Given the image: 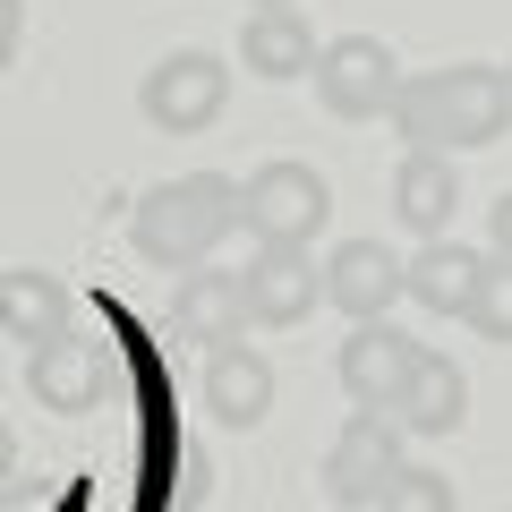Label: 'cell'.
Returning <instances> with one entry per match:
<instances>
[{
  "instance_id": "d6986e66",
  "label": "cell",
  "mask_w": 512,
  "mask_h": 512,
  "mask_svg": "<svg viewBox=\"0 0 512 512\" xmlns=\"http://www.w3.org/2000/svg\"><path fill=\"white\" fill-rule=\"evenodd\" d=\"M461 316L478 325V342H512V265H487Z\"/></svg>"
},
{
  "instance_id": "5b68a950",
  "label": "cell",
  "mask_w": 512,
  "mask_h": 512,
  "mask_svg": "<svg viewBox=\"0 0 512 512\" xmlns=\"http://www.w3.org/2000/svg\"><path fill=\"white\" fill-rule=\"evenodd\" d=\"M239 316L248 325H308L316 308H325V274H316L308 248H282V239H256V256L239 265Z\"/></svg>"
},
{
  "instance_id": "52a82bcc",
  "label": "cell",
  "mask_w": 512,
  "mask_h": 512,
  "mask_svg": "<svg viewBox=\"0 0 512 512\" xmlns=\"http://www.w3.org/2000/svg\"><path fill=\"white\" fill-rule=\"evenodd\" d=\"M402 427L393 419H376V410H359V419L333 436V453H325V495H333V512H376V495H384V478L402 470Z\"/></svg>"
},
{
  "instance_id": "7402d4cb",
  "label": "cell",
  "mask_w": 512,
  "mask_h": 512,
  "mask_svg": "<svg viewBox=\"0 0 512 512\" xmlns=\"http://www.w3.org/2000/svg\"><path fill=\"white\" fill-rule=\"evenodd\" d=\"M248 9H291V0H248Z\"/></svg>"
},
{
  "instance_id": "5bb4252c",
  "label": "cell",
  "mask_w": 512,
  "mask_h": 512,
  "mask_svg": "<svg viewBox=\"0 0 512 512\" xmlns=\"http://www.w3.org/2000/svg\"><path fill=\"white\" fill-rule=\"evenodd\" d=\"M393 214L410 222V239H444L461 214V171L453 154H402V171H393Z\"/></svg>"
},
{
  "instance_id": "8992f818",
  "label": "cell",
  "mask_w": 512,
  "mask_h": 512,
  "mask_svg": "<svg viewBox=\"0 0 512 512\" xmlns=\"http://www.w3.org/2000/svg\"><path fill=\"white\" fill-rule=\"evenodd\" d=\"M222 103H231V69H222L214 52H171V60H154L146 86H137V111H146L163 137H197V128H214Z\"/></svg>"
},
{
  "instance_id": "7c38bea8",
  "label": "cell",
  "mask_w": 512,
  "mask_h": 512,
  "mask_svg": "<svg viewBox=\"0 0 512 512\" xmlns=\"http://www.w3.org/2000/svg\"><path fill=\"white\" fill-rule=\"evenodd\" d=\"M461 410H470V384H461V367L436 359V350H419V367L402 376V393H393V410H384V419L410 427V436H453Z\"/></svg>"
},
{
  "instance_id": "ffe728a7",
  "label": "cell",
  "mask_w": 512,
  "mask_h": 512,
  "mask_svg": "<svg viewBox=\"0 0 512 512\" xmlns=\"http://www.w3.org/2000/svg\"><path fill=\"white\" fill-rule=\"evenodd\" d=\"M18 35H26V0H0V69L18 60Z\"/></svg>"
},
{
  "instance_id": "4fadbf2b",
  "label": "cell",
  "mask_w": 512,
  "mask_h": 512,
  "mask_svg": "<svg viewBox=\"0 0 512 512\" xmlns=\"http://www.w3.org/2000/svg\"><path fill=\"white\" fill-rule=\"evenodd\" d=\"M478 274H487V256L461 248V239H419V256H402V291L427 316H461L470 291H478Z\"/></svg>"
},
{
  "instance_id": "9c48e42d",
  "label": "cell",
  "mask_w": 512,
  "mask_h": 512,
  "mask_svg": "<svg viewBox=\"0 0 512 512\" xmlns=\"http://www.w3.org/2000/svg\"><path fill=\"white\" fill-rule=\"evenodd\" d=\"M410 367H419V342H410V333H393V325L376 316V325H359V333L342 342V393H350L359 410H376V419H384Z\"/></svg>"
},
{
  "instance_id": "ba28073f",
  "label": "cell",
  "mask_w": 512,
  "mask_h": 512,
  "mask_svg": "<svg viewBox=\"0 0 512 512\" xmlns=\"http://www.w3.org/2000/svg\"><path fill=\"white\" fill-rule=\"evenodd\" d=\"M316 274H325V299L342 316H359V325H376V316L402 299V256L384 248V239H342Z\"/></svg>"
},
{
  "instance_id": "2e32d148",
  "label": "cell",
  "mask_w": 512,
  "mask_h": 512,
  "mask_svg": "<svg viewBox=\"0 0 512 512\" xmlns=\"http://www.w3.org/2000/svg\"><path fill=\"white\" fill-rule=\"evenodd\" d=\"M316 60V35L299 9H248V26H239V69H256L265 86H291V77H308Z\"/></svg>"
},
{
  "instance_id": "3957f363",
  "label": "cell",
  "mask_w": 512,
  "mask_h": 512,
  "mask_svg": "<svg viewBox=\"0 0 512 512\" xmlns=\"http://www.w3.org/2000/svg\"><path fill=\"white\" fill-rule=\"evenodd\" d=\"M325 222H333V188H325L316 163H291V154H282V163H265V171L239 180V231L282 239V248H308Z\"/></svg>"
},
{
  "instance_id": "603a6c76",
  "label": "cell",
  "mask_w": 512,
  "mask_h": 512,
  "mask_svg": "<svg viewBox=\"0 0 512 512\" xmlns=\"http://www.w3.org/2000/svg\"><path fill=\"white\" fill-rule=\"evenodd\" d=\"M504 86H512V69H504Z\"/></svg>"
},
{
  "instance_id": "8fae6325",
  "label": "cell",
  "mask_w": 512,
  "mask_h": 512,
  "mask_svg": "<svg viewBox=\"0 0 512 512\" xmlns=\"http://www.w3.org/2000/svg\"><path fill=\"white\" fill-rule=\"evenodd\" d=\"M171 333H180L188 350H222L248 333V316H239V282L231 274H205V265H188L180 291H171Z\"/></svg>"
},
{
  "instance_id": "9a60e30c",
  "label": "cell",
  "mask_w": 512,
  "mask_h": 512,
  "mask_svg": "<svg viewBox=\"0 0 512 512\" xmlns=\"http://www.w3.org/2000/svg\"><path fill=\"white\" fill-rule=\"evenodd\" d=\"M35 402L43 410H94L103 402V350L77 325H60L52 342H35Z\"/></svg>"
},
{
  "instance_id": "e0dca14e",
  "label": "cell",
  "mask_w": 512,
  "mask_h": 512,
  "mask_svg": "<svg viewBox=\"0 0 512 512\" xmlns=\"http://www.w3.org/2000/svg\"><path fill=\"white\" fill-rule=\"evenodd\" d=\"M0 316L18 325V342H52L69 325V291L52 274H0Z\"/></svg>"
},
{
  "instance_id": "7a4b0ae2",
  "label": "cell",
  "mask_w": 512,
  "mask_h": 512,
  "mask_svg": "<svg viewBox=\"0 0 512 512\" xmlns=\"http://www.w3.org/2000/svg\"><path fill=\"white\" fill-rule=\"evenodd\" d=\"M231 231H239V180H222V171L163 180V188H146V197H137V214H128L137 256H146V265H163V274L205 265Z\"/></svg>"
},
{
  "instance_id": "30bf717a",
  "label": "cell",
  "mask_w": 512,
  "mask_h": 512,
  "mask_svg": "<svg viewBox=\"0 0 512 512\" xmlns=\"http://www.w3.org/2000/svg\"><path fill=\"white\" fill-rule=\"evenodd\" d=\"M205 410H214L222 427H256L265 410H274V359L248 350V342L205 350Z\"/></svg>"
},
{
  "instance_id": "6da1fadb",
  "label": "cell",
  "mask_w": 512,
  "mask_h": 512,
  "mask_svg": "<svg viewBox=\"0 0 512 512\" xmlns=\"http://www.w3.org/2000/svg\"><path fill=\"white\" fill-rule=\"evenodd\" d=\"M393 128L410 137V154H478L512 128V86H504V69H478V60L402 77Z\"/></svg>"
},
{
  "instance_id": "ac0fdd59",
  "label": "cell",
  "mask_w": 512,
  "mask_h": 512,
  "mask_svg": "<svg viewBox=\"0 0 512 512\" xmlns=\"http://www.w3.org/2000/svg\"><path fill=\"white\" fill-rule=\"evenodd\" d=\"M376 512H461V504H453V478H444V470H419V461H402V470L384 478Z\"/></svg>"
},
{
  "instance_id": "277c9868",
  "label": "cell",
  "mask_w": 512,
  "mask_h": 512,
  "mask_svg": "<svg viewBox=\"0 0 512 512\" xmlns=\"http://www.w3.org/2000/svg\"><path fill=\"white\" fill-rule=\"evenodd\" d=\"M308 86L333 120H384L393 94H402V60H393L384 35H342V43H316Z\"/></svg>"
},
{
  "instance_id": "44dd1931",
  "label": "cell",
  "mask_w": 512,
  "mask_h": 512,
  "mask_svg": "<svg viewBox=\"0 0 512 512\" xmlns=\"http://www.w3.org/2000/svg\"><path fill=\"white\" fill-rule=\"evenodd\" d=\"M487 239H495V265H512V197H495V214H487Z\"/></svg>"
}]
</instances>
